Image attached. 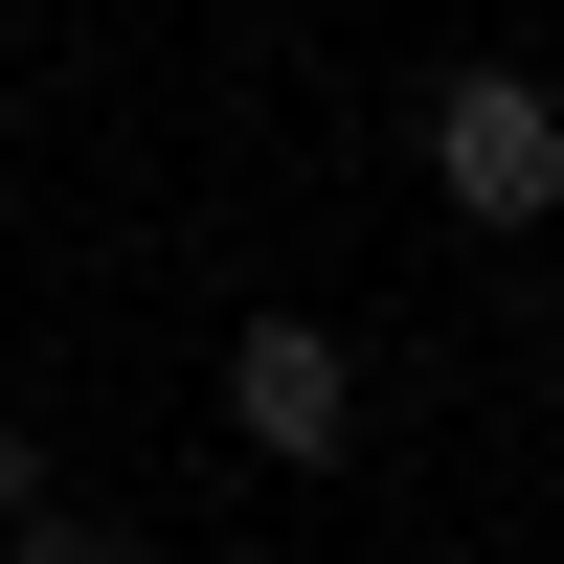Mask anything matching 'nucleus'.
Instances as JSON below:
<instances>
[{
    "instance_id": "obj_1",
    "label": "nucleus",
    "mask_w": 564,
    "mask_h": 564,
    "mask_svg": "<svg viewBox=\"0 0 564 564\" xmlns=\"http://www.w3.org/2000/svg\"><path fill=\"white\" fill-rule=\"evenodd\" d=\"M430 181H452V226H542L564 204V90L542 68H452L430 90Z\"/></svg>"
},
{
    "instance_id": "obj_2",
    "label": "nucleus",
    "mask_w": 564,
    "mask_h": 564,
    "mask_svg": "<svg viewBox=\"0 0 564 564\" xmlns=\"http://www.w3.org/2000/svg\"><path fill=\"white\" fill-rule=\"evenodd\" d=\"M226 430H249L271 475H316V452L361 430V361L316 339V316H249V339H226Z\"/></svg>"
},
{
    "instance_id": "obj_3",
    "label": "nucleus",
    "mask_w": 564,
    "mask_h": 564,
    "mask_svg": "<svg viewBox=\"0 0 564 564\" xmlns=\"http://www.w3.org/2000/svg\"><path fill=\"white\" fill-rule=\"evenodd\" d=\"M0 564H135V542H113V520H23Z\"/></svg>"
},
{
    "instance_id": "obj_4",
    "label": "nucleus",
    "mask_w": 564,
    "mask_h": 564,
    "mask_svg": "<svg viewBox=\"0 0 564 564\" xmlns=\"http://www.w3.org/2000/svg\"><path fill=\"white\" fill-rule=\"evenodd\" d=\"M23 497H45V430H23V406H0V520H23Z\"/></svg>"
}]
</instances>
